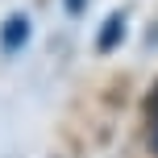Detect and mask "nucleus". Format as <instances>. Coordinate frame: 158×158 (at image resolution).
<instances>
[{
    "label": "nucleus",
    "mask_w": 158,
    "mask_h": 158,
    "mask_svg": "<svg viewBox=\"0 0 158 158\" xmlns=\"http://www.w3.org/2000/svg\"><path fill=\"white\" fill-rule=\"evenodd\" d=\"M121 38H125V8L108 13V21H104L100 33H96V50H100V54H108V50L121 46Z\"/></svg>",
    "instance_id": "2"
},
{
    "label": "nucleus",
    "mask_w": 158,
    "mask_h": 158,
    "mask_svg": "<svg viewBox=\"0 0 158 158\" xmlns=\"http://www.w3.org/2000/svg\"><path fill=\"white\" fill-rule=\"evenodd\" d=\"M29 33H33V25H29L25 13L8 17V21L0 25V50H4V54H17L21 46H29Z\"/></svg>",
    "instance_id": "1"
},
{
    "label": "nucleus",
    "mask_w": 158,
    "mask_h": 158,
    "mask_svg": "<svg viewBox=\"0 0 158 158\" xmlns=\"http://www.w3.org/2000/svg\"><path fill=\"white\" fill-rule=\"evenodd\" d=\"M63 4H67V13H71V17H79V13L87 8V0H63Z\"/></svg>",
    "instance_id": "4"
},
{
    "label": "nucleus",
    "mask_w": 158,
    "mask_h": 158,
    "mask_svg": "<svg viewBox=\"0 0 158 158\" xmlns=\"http://www.w3.org/2000/svg\"><path fill=\"white\" fill-rule=\"evenodd\" d=\"M146 117H150V121L158 117V83L150 87V96H146Z\"/></svg>",
    "instance_id": "3"
},
{
    "label": "nucleus",
    "mask_w": 158,
    "mask_h": 158,
    "mask_svg": "<svg viewBox=\"0 0 158 158\" xmlns=\"http://www.w3.org/2000/svg\"><path fill=\"white\" fill-rule=\"evenodd\" d=\"M150 142H154V154H158V117L150 121Z\"/></svg>",
    "instance_id": "5"
}]
</instances>
